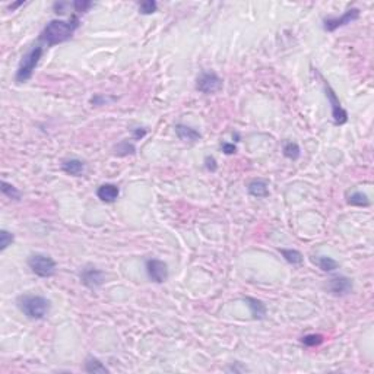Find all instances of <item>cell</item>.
<instances>
[{"label":"cell","instance_id":"6da1fadb","mask_svg":"<svg viewBox=\"0 0 374 374\" xmlns=\"http://www.w3.org/2000/svg\"><path fill=\"white\" fill-rule=\"evenodd\" d=\"M77 26H79V18L75 15L68 22L54 19V21H50L43 29L40 40L50 47L56 46V44H60V43H65L72 38Z\"/></svg>","mask_w":374,"mask_h":374},{"label":"cell","instance_id":"7a4b0ae2","mask_svg":"<svg viewBox=\"0 0 374 374\" xmlns=\"http://www.w3.org/2000/svg\"><path fill=\"white\" fill-rule=\"evenodd\" d=\"M18 307L31 320H41L50 311V301L41 296H21L18 299Z\"/></svg>","mask_w":374,"mask_h":374},{"label":"cell","instance_id":"3957f363","mask_svg":"<svg viewBox=\"0 0 374 374\" xmlns=\"http://www.w3.org/2000/svg\"><path fill=\"white\" fill-rule=\"evenodd\" d=\"M41 56H43V47L41 46H35L32 50L26 53L25 56L22 57V60L19 63V68L16 71V75H15L16 83H25L31 79V76L34 74Z\"/></svg>","mask_w":374,"mask_h":374},{"label":"cell","instance_id":"277c9868","mask_svg":"<svg viewBox=\"0 0 374 374\" xmlns=\"http://www.w3.org/2000/svg\"><path fill=\"white\" fill-rule=\"evenodd\" d=\"M29 269L41 278H50L56 274V262L51 259L49 254L43 253H34L28 259Z\"/></svg>","mask_w":374,"mask_h":374},{"label":"cell","instance_id":"5b68a950","mask_svg":"<svg viewBox=\"0 0 374 374\" xmlns=\"http://www.w3.org/2000/svg\"><path fill=\"white\" fill-rule=\"evenodd\" d=\"M196 89L205 94V95H211V94H217L223 89V79L217 75L214 71H206L202 72L196 80Z\"/></svg>","mask_w":374,"mask_h":374},{"label":"cell","instance_id":"8992f818","mask_svg":"<svg viewBox=\"0 0 374 374\" xmlns=\"http://www.w3.org/2000/svg\"><path fill=\"white\" fill-rule=\"evenodd\" d=\"M322 77V76H320ZM323 79V77H322ZM323 86H324V92H326V97L332 105V117H333V122L335 125H344L348 122V113L344 110V107L341 105V101L336 97L335 91L332 89V86L327 83V80L323 79Z\"/></svg>","mask_w":374,"mask_h":374},{"label":"cell","instance_id":"52a82bcc","mask_svg":"<svg viewBox=\"0 0 374 374\" xmlns=\"http://www.w3.org/2000/svg\"><path fill=\"white\" fill-rule=\"evenodd\" d=\"M147 275L152 282L162 284L168 279V266L164 260L159 259H148L145 263Z\"/></svg>","mask_w":374,"mask_h":374},{"label":"cell","instance_id":"ba28073f","mask_svg":"<svg viewBox=\"0 0 374 374\" xmlns=\"http://www.w3.org/2000/svg\"><path fill=\"white\" fill-rule=\"evenodd\" d=\"M79 278H80V282L89 288V290H95L101 287L105 281V274L98 269V268H94V266H85L80 274H79Z\"/></svg>","mask_w":374,"mask_h":374},{"label":"cell","instance_id":"9c48e42d","mask_svg":"<svg viewBox=\"0 0 374 374\" xmlns=\"http://www.w3.org/2000/svg\"><path fill=\"white\" fill-rule=\"evenodd\" d=\"M327 291L336 297H342V296H347L352 291V279L348 278V276H344V275H338V276H333L329 279L327 282Z\"/></svg>","mask_w":374,"mask_h":374},{"label":"cell","instance_id":"30bf717a","mask_svg":"<svg viewBox=\"0 0 374 374\" xmlns=\"http://www.w3.org/2000/svg\"><path fill=\"white\" fill-rule=\"evenodd\" d=\"M358 18H360V10L354 7V9L347 10L341 18H327V19H324L323 28L327 32H333V31H336L341 26L348 25L351 22L357 21Z\"/></svg>","mask_w":374,"mask_h":374},{"label":"cell","instance_id":"8fae6325","mask_svg":"<svg viewBox=\"0 0 374 374\" xmlns=\"http://www.w3.org/2000/svg\"><path fill=\"white\" fill-rule=\"evenodd\" d=\"M119 195H120L119 187L116 184H111V183L101 184L100 187L97 189L98 199L105 202V203H114L116 200L119 199Z\"/></svg>","mask_w":374,"mask_h":374},{"label":"cell","instance_id":"7c38bea8","mask_svg":"<svg viewBox=\"0 0 374 374\" xmlns=\"http://www.w3.org/2000/svg\"><path fill=\"white\" fill-rule=\"evenodd\" d=\"M175 133H177V136H178L180 141L187 142V144H195V142H198L200 138H202V135H200L196 129L190 127V126L181 125V123L175 125Z\"/></svg>","mask_w":374,"mask_h":374},{"label":"cell","instance_id":"4fadbf2b","mask_svg":"<svg viewBox=\"0 0 374 374\" xmlns=\"http://www.w3.org/2000/svg\"><path fill=\"white\" fill-rule=\"evenodd\" d=\"M62 171L66 173L68 175H74V177H79L85 173V162L77 159V158H72V159H66L62 162Z\"/></svg>","mask_w":374,"mask_h":374},{"label":"cell","instance_id":"5bb4252c","mask_svg":"<svg viewBox=\"0 0 374 374\" xmlns=\"http://www.w3.org/2000/svg\"><path fill=\"white\" fill-rule=\"evenodd\" d=\"M247 190L253 198H268L269 196V187L265 180H253L247 186Z\"/></svg>","mask_w":374,"mask_h":374},{"label":"cell","instance_id":"9a60e30c","mask_svg":"<svg viewBox=\"0 0 374 374\" xmlns=\"http://www.w3.org/2000/svg\"><path fill=\"white\" fill-rule=\"evenodd\" d=\"M244 301L247 302V307L250 308V313H251V316H253L254 319H257V320L265 319V316H266V307H265V304H263L260 299H253V297H246Z\"/></svg>","mask_w":374,"mask_h":374},{"label":"cell","instance_id":"2e32d148","mask_svg":"<svg viewBox=\"0 0 374 374\" xmlns=\"http://www.w3.org/2000/svg\"><path fill=\"white\" fill-rule=\"evenodd\" d=\"M85 372H86V373L104 374L108 373L110 370L101 363L98 358H95V357H88L86 361H85Z\"/></svg>","mask_w":374,"mask_h":374},{"label":"cell","instance_id":"e0dca14e","mask_svg":"<svg viewBox=\"0 0 374 374\" xmlns=\"http://www.w3.org/2000/svg\"><path fill=\"white\" fill-rule=\"evenodd\" d=\"M313 262L317 263V266H319L323 272H333V271L338 269V266H339V263H338L335 259L329 257V256H319V257L313 259Z\"/></svg>","mask_w":374,"mask_h":374},{"label":"cell","instance_id":"ac0fdd59","mask_svg":"<svg viewBox=\"0 0 374 374\" xmlns=\"http://www.w3.org/2000/svg\"><path fill=\"white\" fill-rule=\"evenodd\" d=\"M281 254H282V257L288 262V263H291V265H301L302 262H304V257H302V254L299 253V250H291V249H281Z\"/></svg>","mask_w":374,"mask_h":374},{"label":"cell","instance_id":"d6986e66","mask_svg":"<svg viewBox=\"0 0 374 374\" xmlns=\"http://www.w3.org/2000/svg\"><path fill=\"white\" fill-rule=\"evenodd\" d=\"M136 152V148L133 144H130L129 141H122L120 144H117L114 147V155L117 156H127V155H133Z\"/></svg>","mask_w":374,"mask_h":374},{"label":"cell","instance_id":"ffe728a7","mask_svg":"<svg viewBox=\"0 0 374 374\" xmlns=\"http://www.w3.org/2000/svg\"><path fill=\"white\" fill-rule=\"evenodd\" d=\"M282 152H284V156H285V158L293 159V161L299 159V155H301V150H299V147L296 142H287V144L284 145Z\"/></svg>","mask_w":374,"mask_h":374},{"label":"cell","instance_id":"44dd1931","mask_svg":"<svg viewBox=\"0 0 374 374\" xmlns=\"http://www.w3.org/2000/svg\"><path fill=\"white\" fill-rule=\"evenodd\" d=\"M348 203L352 206H369L370 199L367 195H364L361 192H354L348 196Z\"/></svg>","mask_w":374,"mask_h":374},{"label":"cell","instance_id":"7402d4cb","mask_svg":"<svg viewBox=\"0 0 374 374\" xmlns=\"http://www.w3.org/2000/svg\"><path fill=\"white\" fill-rule=\"evenodd\" d=\"M1 193H3L4 196H7L9 199H13V200L21 199V192H19L15 186H12V184L6 183L4 180L1 181Z\"/></svg>","mask_w":374,"mask_h":374},{"label":"cell","instance_id":"603a6c76","mask_svg":"<svg viewBox=\"0 0 374 374\" xmlns=\"http://www.w3.org/2000/svg\"><path fill=\"white\" fill-rule=\"evenodd\" d=\"M156 9H158V4L155 0H145L139 3V12L142 15H152L156 12Z\"/></svg>","mask_w":374,"mask_h":374},{"label":"cell","instance_id":"cb8c5ba5","mask_svg":"<svg viewBox=\"0 0 374 374\" xmlns=\"http://www.w3.org/2000/svg\"><path fill=\"white\" fill-rule=\"evenodd\" d=\"M13 240H15V235L12 232H9L7 229H1L0 231V250L4 251L13 243Z\"/></svg>","mask_w":374,"mask_h":374},{"label":"cell","instance_id":"d4e9b609","mask_svg":"<svg viewBox=\"0 0 374 374\" xmlns=\"http://www.w3.org/2000/svg\"><path fill=\"white\" fill-rule=\"evenodd\" d=\"M301 342L305 345V347H317V345H320L322 342H323V336L322 335H316V333H311V335H305L302 339H301Z\"/></svg>","mask_w":374,"mask_h":374},{"label":"cell","instance_id":"484cf974","mask_svg":"<svg viewBox=\"0 0 374 374\" xmlns=\"http://www.w3.org/2000/svg\"><path fill=\"white\" fill-rule=\"evenodd\" d=\"M72 6H74L75 12H77V13H85V12H88L89 7H92V1H88V0H76V1H74Z\"/></svg>","mask_w":374,"mask_h":374},{"label":"cell","instance_id":"4316f807","mask_svg":"<svg viewBox=\"0 0 374 374\" xmlns=\"http://www.w3.org/2000/svg\"><path fill=\"white\" fill-rule=\"evenodd\" d=\"M205 167H206V170H208V171L215 173V171H217V168H218L215 158H214V156H206V158H205Z\"/></svg>","mask_w":374,"mask_h":374},{"label":"cell","instance_id":"83f0119b","mask_svg":"<svg viewBox=\"0 0 374 374\" xmlns=\"http://www.w3.org/2000/svg\"><path fill=\"white\" fill-rule=\"evenodd\" d=\"M221 150H223L225 155H234L237 152V147L234 144H229V142H223L221 144Z\"/></svg>","mask_w":374,"mask_h":374},{"label":"cell","instance_id":"f1b7e54d","mask_svg":"<svg viewBox=\"0 0 374 374\" xmlns=\"http://www.w3.org/2000/svg\"><path fill=\"white\" fill-rule=\"evenodd\" d=\"M114 98H105V97H102V95H95L92 100H91V102L94 104V105H104V102L107 104L108 101H113Z\"/></svg>","mask_w":374,"mask_h":374},{"label":"cell","instance_id":"f546056e","mask_svg":"<svg viewBox=\"0 0 374 374\" xmlns=\"http://www.w3.org/2000/svg\"><path fill=\"white\" fill-rule=\"evenodd\" d=\"M145 133H147V130H145V129H142V130H141V129H138V130H133V135H135V138H136V139L142 138V136H144Z\"/></svg>","mask_w":374,"mask_h":374}]
</instances>
